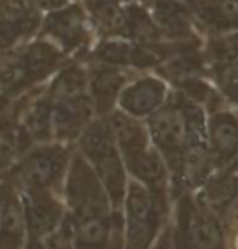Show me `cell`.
Returning a JSON list of instances; mask_svg holds the SVG:
<instances>
[{
	"label": "cell",
	"mask_w": 238,
	"mask_h": 249,
	"mask_svg": "<svg viewBox=\"0 0 238 249\" xmlns=\"http://www.w3.org/2000/svg\"><path fill=\"white\" fill-rule=\"evenodd\" d=\"M94 108L91 96H83L72 101L54 102V136L60 141L79 139L88 124L94 120Z\"/></svg>",
	"instance_id": "obj_16"
},
{
	"label": "cell",
	"mask_w": 238,
	"mask_h": 249,
	"mask_svg": "<svg viewBox=\"0 0 238 249\" xmlns=\"http://www.w3.org/2000/svg\"><path fill=\"white\" fill-rule=\"evenodd\" d=\"M79 149L101 178L115 211H122L130 175L107 117H96L79 136Z\"/></svg>",
	"instance_id": "obj_3"
},
{
	"label": "cell",
	"mask_w": 238,
	"mask_h": 249,
	"mask_svg": "<svg viewBox=\"0 0 238 249\" xmlns=\"http://www.w3.org/2000/svg\"><path fill=\"white\" fill-rule=\"evenodd\" d=\"M201 34L222 36L238 31V0H186Z\"/></svg>",
	"instance_id": "obj_15"
},
{
	"label": "cell",
	"mask_w": 238,
	"mask_h": 249,
	"mask_svg": "<svg viewBox=\"0 0 238 249\" xmlns=\"http://www.w3.org/2000/svg\"><path fill=\"white\" fill-rule=\"evenodd\" d=\"M91 26L86 7L79 2H72L44 15L39 36L52 41L67 55H72L88 49L91 42Z\"/></svg>",
	"instance_id": "obj_6"
},
{
	"label": "cell",
	"mask_w": 238,
	"mask_h": 249,
	"mask_svg": "<svg viewBox=\"0 0 238 249\" xmlns=\"http://www.w3.org/2000/svg\"><path fill=\"white\" fill-rule=\"evenodd\" d=\"M54 102L47 96H39L19 110L18 123L28 141H47L54 136Z\"/></svg>",
	"instance_id": "obj_20"
},
{
	"label": "cell",
	"mask_w": 238,
	"mask_h": 249,
	"mask_svg": "<svg viewBox=\"0 0 238 249\" xmlns=\"http://www.w3.org/2000/svg\"><path fill=\"white\" fill-rule=\"evenodd\" d=\"M172 202L130 178L123 201V249H152L170 223Z\"/></svg>",
	"instance_id": "obj_2"
},
{
	"label": "cell",
	"mask_w": 238,
	"mask_h": 249,
	"mask_svg": "<svg viewBox=\"0 0 238 249\" xmlns=\"http://www.w3.org/2000/svg\"><path fill=\"white\" fill-rule=\"evenodd\" d=\"M18 52L26 71L29 88L57 73L65 65V58L68 57L57 44L41 36L21 46Z\"/></svg>",
	"instance_id": "obj_14"
},
{
	"label": "cell",
	"mask_w": 238,
	"mask_h": 249,
	"mask_svg": "<svg viewBox=\"0 0 238 249\" xmlns=\"http://www.w3.org/2000/svg\"><path fill=\"white\" fill-rule=\"evenodd\" d=\"M224 104L225 97L207 108V142L216 173L225 170L238 156V108Z\"/></svg>",
	"instance_id": "obj_10"
},
{
	"label": "cell",
	"mask_w": 238,
	"mask_h": 249,
	"mask_svg": "<svg viewBox=\"0 0 238 249\" xmlns=\"http://www.w3.org/2000/svg\"><path fill=\"white\" fill-rule=\"evenodd\" d=\"M23 206L28 228L34 238L46 236L60 223L62 206L49 194V189L24 191Z\"/></svg>",
	"instance_id": "obj_17"
},
{
	"label": "cell",
	"mask_w": 238,
	"mask_h": 249,
	"mask_svg": "<svg viewBox=\"0 0 238 249\" xmlns=\"http://www.w3.org/2000/svg\"><path fill=\"white\" fill-rule=\"evenodd\" d=\"M209 76L225 101L238 108V63L235 60L212 62Z\"/></svg>",
	"instance_id": "obj_23"
},
{
	"label": "cell",
	"mask_w": 238,
	"mask_h": 249,
	"mask_svg": "<svg viewBox=\"0 0 238 249\" xmlns=\"http://www.w3.org/2000/svg\"><path fill=\"white\" fill-rule=\"evenodd\" d=\"M89 94L88 68L79 62L65 63L54 76L51 86L47 88V96L52 102L72 101Z\"/></svg>",
	"instance_id": "obj_21"
},
{
	"label": "cell",
	"mask_w": 238,
	"mask_h": 249,
	"mask_svg": "<svg viewBox=\"0 0 238 249\" xmlns=\"http://www.w3.org/2000/svg\"><path fill=\"white\" fill-rule=\"evenodd\" d=\"M26 249H46V248H44L42 243H39V241L36 240V238L33 236L31 240H29L28 245H26Z\"/></svg>",
	"instance_id": "obj_26"
},
{
	"label": "cell",
	"mask_w": 238,
	"mask_h": 249,
	"mask_svg": "<svg viewBox=\"0 0 238 249\" xmlns=\"http://www.w3.org/2000/svg\"><path fill=\"white\" fill-rule=\"evenodd\" d=\"M67 163L68 152L63 146L54 144L37 147L15 167L13 180L23 188V191L49 189L62 178Z\"/></svg>",
	"instance_id": "obj_7"
},
{
	"label": "cell",
	"mask_w": 238,
	"mask_h": 249,
	"mask_svg": "<svg viewBox=\"0 0 238 249\" xmlns=\"http://www.w3.org/2000/svg\"><path fill=\"white\" fill-rule=\"evenodd\" d=\"M151 141L165 160L172 178V191L182 175L183 154L188 144V117L185 94L177 88L170 89L165 104L146 118Z\"/></svg>",
	"instance_id": "obj_4"
},
{
	"label": "cell",
	"mask_w": 238,
	"mask_h": 249,
	"mask_svg": "<svg viewBox=\"0 0 238 249\" xmlns=\"http://www.w3.org/2000/svg\"><path fill=\"white\" fill-rule=\"evenodd\" d=\"M89 96L92 99L96 117H107L118 107L123 88L131 81L127 68L113 67L92 60L88 67Z\"/></svg>",
	"instance_id": "obj_13"
},
{
	"label": "cell",
	"mask_w": 238,
	"mask_h": 249,
	"mask_svg": "<svg viewBox=\"0 0 238 249\" xmlns=\"http://www.w3.org/2000/svg\"><path fill=\"white\" fill-rule=\"evenodd\" d=\"M46 249H73V225L70 220H63L58 223L51 233L44 238Z\"/></svg>",
	"instance_id": "obj_24"
},
{
	"label": "cell",
	"mask_w": 238,
	"mask_h": 249,
	"mask_svg": "<svg viewBox=\"0 0 238 249\" xmlns=\"http://www.w3.org/2000/svg\"><path fill=\"white\" fill-rule=\"evenodd\" d=\"M152 249H170V223H168V227L162 231L161 238H159V241L156 243V246Z\"/></svg>",
	"instance_id": "obj_25"
},
{
	"label": "cell",
	"mask_w": 238,
	"mask_h": 249,
	"mask_svg": "<svg viewBox=\"0 0 238 249\" xmlns=\"http://www.w3.org/2000/svg\"><path fill=\"white\" fill-rule=\"evenodd\" d=\"M235 62H237V63H238V58H235Z\"/></svg>",
	"instance_id": "obj_27"
},
{
	"label": "cell",
	"mask_w": 238,
	"mask_h": 249,
	"mask_svg": "<svg viewBox=\"0 0 238 249\" xmlns=\"http://www.w3.org/2000/svg\"><path fill=\"white\" fill-rule=\"evenodd\" d=\"M167 53V42L161 46H143L123 37L101 39L92 49V60L122 68L154 70L162 63Z\"/></svg>",
	"instance_id": "obj_9"
},
{
	"label": "cell",
	"mask_w": 238,
	"mask_h": 249,
	"mask_svg": "<svg viewBox=\"0 0 238 249\" xmlns=\"http://www.w3.org/2000/svg\"><path fill=\"white\" fill-rule=\"evenodd\" d=\"M42 10L34 0H0V53L17 51L41 31Z\"/></svg>",
	"instance_id": "obj_8"
},
{
	"label": "cell",
	"mask_w": 238,
	"mask_h": 249,
	"mask_svg": "<svg viewBox=\"0 0 238 249\" xmlns=\"http://www.w3.org/2000/svg\"><path fill=\"white\" fill-rule=\"evenodd\" d=\"M170 249H229L222 218L196 193L173 199Z\"/></svg>",
	"instance_id": "obj_1"
},
{
	"label": "cell",
	"mask_w": 238,
	"mask_h": 249,
	"mask_svg": "<svg viewBox=\"0 0 238 249\" xmlns=\"http://www.w3.org/2000/svg\"><path fill=\"white\" fill-rule=\"evenodd\" d=\"M167 42L202 41L186 0H141Z\"/></svg>",
	"instance_id": "obj_11"
},
{
	"label": "cell",
	"mask_w": 238,
	"mask_h": 249,
	"mask_svg": "<svg viewBox=\"0 0 238 249\" xmlns=\"http://www.w3.org/2000/svg\"><path fill=\"white\" fill-rule=\"evenodd\" d=\"M89 19L102 39L123 37L128 39V19L125 3L109 0H84Z\"/></svg>",
	"instance_id": "obj_19"
},
{
	"label": "cell",
	"mask_w": 238,
	"mask_h": 249,
	"mask_svg": "<svg viewBox=\"0 0 238 249\" xmlns=\"http://www.w3.org/2000/svg\"><path fill=\"white\" fill-rule=\"evenodd\" d=\"M67 199L75 222L106 217L115 211L104 183L81 152L73 156L68 167Z\"/></svg>",
	"instance_id": "obj_5"
},
{
	"label": "cell",
	"mask_w": 238,
	"mask_h": 249,
	"mask_svg": "<svg viewBox=\"0 0 238 249\" xmlns=\"http://www.w3.org/2000/svg\"><path fill=\"white\" fill-rule=\"evenodd\" d=\"M24 206L12 186L0 189V246L2 249H19L26 227Z\"/></svg>",
	"instance_id": "obj_18"
},
{
	"label": "cell",
	"mask_w": 238,
	"mask_h": 249,
	"mask_svg": "<svg viewBox=\"0 0 238 249\" xmlns=\"http://www.w3.org/2000/svg\"><path fill=\"white\" fill-rule=\"evenodd\" d=\"M125 12L128 19V39L143 46H161L167 42L161 29L152 19L149 10L141 0L125 2Z\"/></svg>",
	"instance_id": "obj_22"
},
{
	"label": "cell",
	"mask_w": 238,
	"mask_h": 249,
	"mask_svg": "<svg viewBox=\"0 0 238 249\" xmlns=\"http://www.w3.org/2000/svg\"><path fill=\"white\" fill-rule=\"evenodd\" d=\"M170 88L159 74H145L131 79L118 97V108L130 115L146 120L165 104Z\"/></svg>",
	"instance_id": "obj_12"
}]
</instances>
